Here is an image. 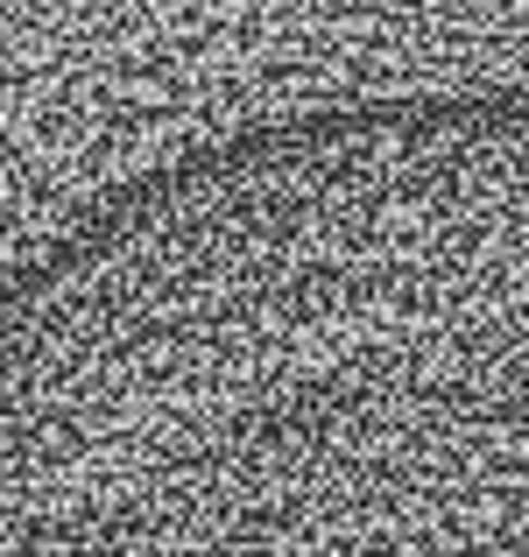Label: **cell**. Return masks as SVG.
Instances as JSON below:
<instances>
[{"mask_svg": "<svg viewBox=\"0 0 529 557\" xmlns=\"http://www.w3.org/2000/svg\"><path fill=\"white\" fill-rule=\"evenodd\" d=\"M184 107V85H170V78H135V85H121V113H135V121H156V113H176Z\"/></svg>", "mask_w": 529, "mask_h": 557, "instance_id": "obj_1", "label": "cell"}]
</instances>
